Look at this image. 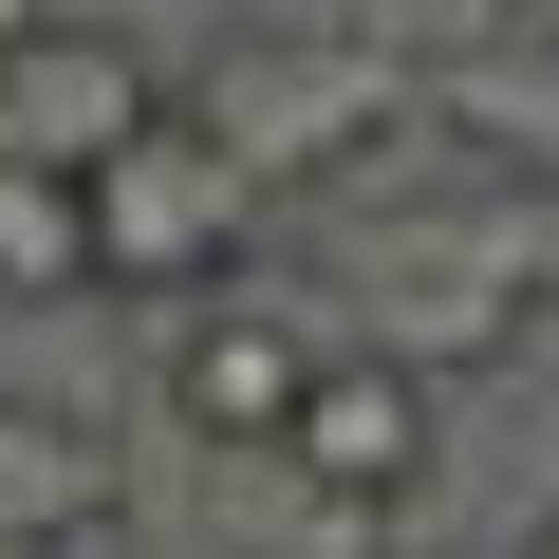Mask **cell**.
I'll return each mask as SVG.
<instances>
[{"instance_id": "cell-1", "label": "cell", "mask_w": 559, "mask_h": 559, "mask_svg": "<svg viewBox=\"0 0 559 559\" xmlns=\"http://www.w3.org/2000/svg\"><path fill=\"white\" fill-rule=\"evenodd\" d=\"M411 112H429V57L411 38H355V20H242V38L187 57V131L242 150L261 205L280 187H355Z\"/></svg>"}, {"instance_id": "cell-2", "label": "cell", "mask_w": 559, "mask_h": 559, "mask_svg": "<svg viewBox=\"0 0 559 559\" xmlns=\"http://www.w3.org/2000/svg\"><path fill=\"white\" fill-rule=\"evenodd\" d=\"M336 299H299V280H205V299L150 336V411L187 429V448H280L299 429V392L336 373Z\"/></svg>"}, {"instance_id": "cell-3", "label": "cell", "mask_w": 559, "mask_h": 559, "mask_svg": "<svg viewBox=\"0 0 559 559\" xmlns=\"http://www.w3.org/2000/svg\"><path fill=\"white\" fill-rule=\"evenodd\" d=\"M242 242H261V187H242V150H205L187 112L94 168V280H112V299L187 318L205 280H242Z\"/></svg>"}, {"instance_id": "cell-4", "label": "cell", "mask_w": 559, "mask_h": 559, "mask_svg": "<svg viewBox=\"0 0 559 559\" xmlns=\"http://www.w3.org/2000/svg\"><path fill=\"white\" fill-rule=\"evenodd\" d=\"M187 112V75L150 57V20H94V0H57L38 38H0V150L20 168H112V150H150Z\"/></svg>"}, {"instance_id": "cell-5", "label": "cell", "mask_w": 559, "mask_h": 559, "mask_svg": "<svg viewBox=\"0 0 559 559\" xmlns=\"http://www.w3.org/2000/svg\"><path fill=\"white\" fill-rule=\"evenodd\" d=\"M429 448H448V429H429V373L373 355V336H336V373L299 392V429H280V466H318L336 503H411Z\"/></svg>"}, {"instance_id": "cell-6", "label": "cell", "mask_w": 559, "mask_h": 559, "mask_svg": "<svg viewBox=\"0 0 559 559\" xmlns=\"http://www.w3.org/2000/svg\"><path fill=\"white\" fill-rule=\"evenodd\" d=\"M131 503V448L75 411V392H0V540H38V559H75L94 522Z\"/></svg>"}, {"instance_id": "cell-7", "label": "cell", "mask_w": 559, "mask_h": 559, "mask_svg": "<svg viewBox=\"0 0 559 559\" xmlns=\"http://www.w3.org/2000/svg\"><path fill=\"white\" fill-rule=\"evenodd\" d=\"M429 112H448V150H485V168H559V20L448 38V57H429Z\"/></svg>"}, {"instance_id": "cell-8", "label": "cell", "mask_w": 559, "mask_h": 559, "mask_svg": "<svg viewBox=\"0 0 559 559\" xmlns=\"http://www.w3.org/2000/svg\"><path fill=\"white\" fill-rule=\"evenodd\" d=\"M94 187L75 168H20L0 150V318H94Z\"/></svg>"}, {"instance_id": "cell-9", "label": "cell", "mask_w": 559, "mask_h": 559, "mask_svg": "<svg viewBox=\"0 0 559 559\" xmlns=\"http://www.w3.org/2000/svg\"><path fill=\"white\" fill-rule=\"evenodd\" d=\"M485 205H503V261H522V299L559 318V168H503Z\"/></svg>"}, {"instance_id": "cell-10", "label": "cell", "mask_w": 559, "mask_h": 559, "mask_svg": "<svg viewBox=\"0 0 559 559\" xmlns=\"http://www.w3.org/2000/svg\"><path fill=\"white\" fill-rule=\"evenodd\" d=\"M466 20H559V0H466Z\"/></svg>"}, {"instance_id": "cell-11", "label": "cell", "mask_w": 559, "mask_h": 559, "mask_svg": "<svg viewBox=\"0 0 559 559\" xmlns=\"http://www.w3.org/2000/svg\"><path fill=\"white\" fill-rule=\"evenodd\" d=\"M522 559H559V503H540V522H522Z\"/></svg>"}, {"instance_id": "cell-12", "label": "cell", "mask_w": 559, "mask_h": 559, "mask_svg": "<svg viewBox=\"0 0 559 559\" xmlns=\"http://www.w3.org/2000/svg\"><path fill=\"white\" fill-rule=\"evenodd\" d=\"M0 559H38V540H0Z\"/></svg>"}, {"instance_id": "cell-13", "label": "cell", "mask_w": 559, "mask_h": 559, "mask_svg": "<svg viewBox=\"0 0 559 559\" xmlns=\"http://www.w3.org/2000/svg\"><path fill=\"white\" fill-rule=\"evenodd\" d=\"M242 559H280V540H242Z\"/></svg>"}]
</instances>
